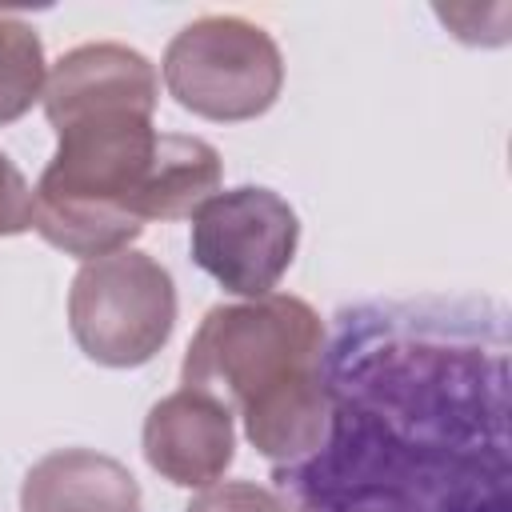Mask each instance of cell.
Returning a JSON list of instances; mask_svg holds the SVG:
<instances>
[{
    "mask_svg": "<svg viewBox=\"0 0 512 512\" xmlns=\"http://www.w3.org/2000/svg\"><path fill=\"white\" fill-rule=\"evenodd\" d=\"M220 152L200 140V136H180V132H160L156 152L144 176L140 192V216L148 220H180L196 216L216 192H220Z\"/></svg>",
    "mask_w": 512,
    "mask_h": 512,
    "instance_id": "9c48e42d",
    "label": "cell"
},
{
    "mask_svg": "<svg viewBox=\"0 0 512 512\" xmlns=\"http://www.w3.org/2000/svg\"><path fill=\"white\" fill-rule=\"evenodd\" d=\"M160 76L152 60L128 44L96 40L64 52L44 80V116L48 124H64L76 116L100 112H156Z\"/></svg>",
    "mask_w": 512,
    "mask_h": 512,
    "instance_id": "8992f818",
    "label": "cell"
},
{
    "mask_svg": "<svg viewBox=\"0 0 512 512\" xmlns=\"http://www.w3.org/2000/svg\"><path fill=\"white\" fill-rule=\"evenodd\" d=\"M32 228V184L0 152V236H20Z\"/></svg>",
    "mask_w": 512,
    "mask_h": 512,
    "instance_id": "7c38bea8",
    "label": "cell"
},
{
    "mask_svg": "<svg viewBox=\"0 0 512 512\" xmlns=\"http://www.w3.org/2000/svg\"><path fill=\"white\" fill-rule=\"evenodd\" d=\"M144 460L176 488L216 484L236 456L232 412L192 388L168 392L144 416Z\"/></svg>",
    "mask_w": 512,
    "mask_h": 512,
    "instance_id": "52a82bcc",
    "label": "cell"
},
{
    "mask_svg": "<svg viewBox=\"0 0 512 512\" xmlns=\"http://www.w3.org/2000/svg\"><path fill=\"white\" fill-rule=\"evenodd\" d=\"M324 320L288 292H268L244 304H216L188 340L180 380L184 388L244 412L276 388L324 372Z\"/></svg>",
    "mask_w": 512,
    "mask_h": 512,
    "instance_id": "7a4b0ae2",
    "label": "cell"
},
{
    "mask_svg": "<svg viewBox=\"0 0 512 512\" xmlns=\"http://www.w3.org/2000/svg\"><path fill=\"white\" fill-rule=\"evenodd\" d=\"M76 348L104 368L148 364L176 328L172 272L140 248L84 260L68 288Z\"/></svg>",
    "mask_w": 512,
    "mask_h": 512,
    "instance_id": "3957f363",
    "label": "cell"
},
{
    "mask_svg": "<svg viewBox=\"0 0 512 512\" xmlns=\"http://www.w3.org/2000/svg\"><path fill=\"white\" fill-rule=\"evenodd\" d=\"M44 44L32 24L0 12V124L20 120L44 96Z\"/></svg>",
    "mask_w": 512,
    "mask_h": 512,
    "instance_id": "30bf717a",
    "label": "cell"
},
{
    "mask_svg": "<svg viewBox=\"0 0 512 512\" xmlns=\"http://www.w3.org/2000/svg\"><path fill=\"white\" fill-rule=\"evenodd\" d=\"M168 96L204 120L236 124L264 116L284 88L276 40L244 16H200L164 48Z\"/></svg>",
    "mask_w": 512,
    "mask_h": 512,
    "instance_id": "277c9868",
    "label": "cell"
},
{
    "mask_svg": "<svg viewBox=\"0 0 512 512\" xmlns=\"http://www.w3.org/2000/svg\"><path fill=\"white\" fill-rule=\"evenodd\" d=\"M296 244L292 204L260 184L216 192L192 216V260L232 296H268L292 268Z\"/></svg>",
    "mask_w": 512,
    "mask_h": 512,
    "instance_id": "5b68a950",
    "label": "cell"
},
{
    "mask_svg": "<svg viewBox=\"0 0 512 512\" xmlns=\"http://www.w3.org/2000/svg\"><path fill=\"white\" fill-rule=\"evenodd\" d=\"M328 440L292 468L332 512H508L504 316L376 308L332 348ZM288 476V472H284Z\"/></svg>",
    "mask_w": 512,
    "mask_h": 512,
    "instance_id": "6da1fadb",
    "label": "cell"
},
{
    "mask_svg": "<svg viewBox=\"0 0 512 512\" xmlns=\"http://www.w3.org/2000/svg\"><path fill=\"white\" fill-rule=\"evenodd\" d=\"M20 512H140V484L116 456L56 448L28 468Z\"/></svg>",
    "mask_w": 512,
    "mask_h": 512,
    "instance_id": "ba28073f",
    "label": "cell"
},
{
    "mask_svg": "<svg viewBox=\"0 0 512 512\" xmlns=\"http://www.w3.org/2000/svg\"><path fill=\"white\" fill-rule=\"evenodd\" d=\"M184 512H296L288 504V496L264 488V484H252V480H216L208 488H200Z\"/></svg>",
    "mask_w": 512,
    "mask_h": 512,
    "instance_id": "8fae6325",
    "label": "cell"
}]
</instances>
